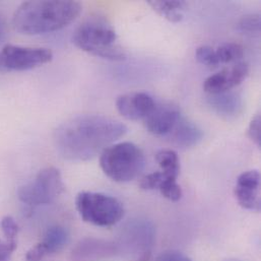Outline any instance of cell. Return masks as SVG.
<instances>
[{
    "mask_svg": "<svg viewBox=\"0 0 261 261\" xmlns=\"http://www.w3.org/2000/svg\"><path fill=\"white\" fill-rule=\"evenodd\" d=\"M127 127L102 115H81L60 124L53 134L57 152L64 159L86 162L125 135Z\"/></svg>",
    "mask_w": 261,
    "mask_h": 261,
    "instance_id": "obj_1",
    "label": "cell"
},
{
    "mask_svg": "<svg viewBox=\"0 0 261 261\" xmlns=\"http://www.w3.org/2000/svg\"><path fill=\"white\" fill-rule=\"evenodd\" d=\"M83 6L76 1L36 0L21 3L12 17L14 30L23 35H43L59 31L81 14Z\"/></svg>",
    "mask_w": 261,
    "mask_h": 261,
    "instance_id": "obj_2",
    "label": "cell"
},
{
    "mask_svg": "<svg viewBox=\"0 0 261 261\" xmlns=\"http://www.w3.org/2000/svg\"><path fill=\"white\" fill-rule=\"evenodd\" d=\"M72 43L79 49L103 59L121 61L126 58L125 51L117 44L114 27L104 16H91L82 22L72 35Z\"/></svg>",
    "mask_w": 261,
    "mask_h": 261,
    "instance_id": "obj_3",
    "label": "cell"
},
{
    "mask_svg": "<svg viewBox=\"0 0 261 261\" xmlns=\"http://www.w3.org/2000/svg\"><path fill=\"white\" fill-rule=\"evenodd\" d=\"M100 166L107 177L118 183L135 179L144 167L142 150L129 141L112 144L100 156Z\"/></svg>",
    "mask_w": 261,
    "mask_h": 261,
    "instance_id": "obj_4",
    "label": "cell"
},
{
    "mask_svg": "<svg viewBox=\"0 0 261 261\" xmlns=\"http://www.w3.org/2000/svg\"><path fill=\"white\" fill-rule=\"evenodd\" d=\"M75 207L84 222L103 228L117 225L125 214L123 204L117 198L101 192H80Z\"/></svg>",
    "mask_w": 261,
    "mask_h": 261,
    "instance_id": "obj_5",
    "label": "cell"
},
{
    "mask_svg": "<svg viewBox=\"0 0 261 261\" xmlns=\"http://www.w3.org/2000/svg\"><path fill=\"white\" fill-rule=\"evenodd\" d=\"M65 190L61 173L54 167L41 170L33 181L20 186L18 199L29 206L35 207L54 202Z\"/></svg>",
    "mask_w": 261,
    "mask_h": 261,
    "instance_id": "obj_6",
    "label": "cell"
},
{
    "mask_svg": "<svg viewBox=\"0 0 261 261\" xmlns=\"http://www.w3.org/2000/svg\"><path fill=\"white\" fill-rule=\"evenodd\" d=\"M53 53L48 48L7 44L0 49V71H25L51 62Z\"/></svg>",
    "mask_w": 261,
    "mask_h": 261,
    "instance_id": "obj_7",
    "label": "cell"
},
{
    "mask_svg": "<svg viewBox=\"0 0 261 261\" xmlns=\"http://www.w3.org/2000/svg\"><path fill=\"white\" fill-rule=\"evenodd\" d=\"M155 161L161 170L162 182L158 188L161 194L171 201H179L182 197V189L177 183L180 173V161L173 149H163L155 154Z\"/></svg>",
    "mask_w": 261,
    "mask_h": 261,
    "instance_id": "obj_8",
    "label": "cell"
},
{
    "mask_svg": "<svg viewBox=\"0 0 261 261\" xmlns=\"http://www.w3.org/2000/svg\"><path fill=\"white\" fill-rule=\"evenodd\" d=\"M249 74V66L246 62H237L232 67L208 76L203 83V90L208 95L231 91L241 85Z\"/></svg>",
    "mask_w": 261,
    "mask_h": 261,
    "instance_id": "obj_9",
    "label": "cell"
},
{
    "mask_svg": "<svg viewBox=\"0 0 261 261\" xmlns=\"http://www.w3.org/2000/svg\"><path fill=\"white\" fill-rule=\"evenodd\" d=\"M235 197L243 208L258 213L260 211V174L257 170L242 173L234 188Z\"/></svg>",
    "mask_w": 261,
    "mask_h": 261,
    "instance_id": "obj_10",
    "label": "cell"
},
{
    "mask_svg": "<svg viewBox=\"0 0 261 261\" xmlns=\"http://www.w3.org/2000/svg\"><path fill=\"white\" fill-rule=\"evenodd\" d=\"M69 242L68 231L59 225L50 227L43 239L25 254L27 261H42L47 255L60 252Z\"/></svg>",
    "mask_w": 261,
    "mask_h": 261,
    "instance_id": "obj_11",
    "label": "cell"
},
{
    "mask_svg": "<svg viewBox=\"0 0 261 261\" xmlns=\"http://www.w3.org/2000/svg\"><path fill=\"white\" fill-rule=\"evenodd\" d=\"M181 118L180 109L172 103L155 104L152 111L143 120L149 133L156 136L168 135Z\"/></svg>",
    "mask_w": 261,
    "mask_h": 261,
    "instance_id": "obj_12",
    "label": "cell"
},
{
    "mask_svg": "<svg viewBox=\"0 0 261 261\" xmlns=\"http://www.w3.org/2000/svg\"><path fill=\"white\" fill-rule=\"evenodd\" d=\"M155 106L153 99L146 93L134 92L121 95L116 100V108L124 118L137 121L144 120Z\"/></svg>",
    "mask_w": 261,
    "mask_h": 261,
    "instance_id": "obj_13",
    "label": "cell"
},
{
    "mask_svg": "<svg viewBox=\"0 0 261 261\" xmlns=\"http://www.w3.org/2000/svg\"><path fill=\"white\" fill-rule=\"evenodd\" d=\"M117 247L110 242L88 238L82 240L72 249L70 261H97L115 255Z\"/></svg>",
    "mask_w": 261,
    "mask_h": 261,
    "instance_id": "obj_14",
    "label": "cell"
},
{
    "mask_svg": "<svg viewBox=\"0 0 261 261\" xmlns=\"http://www.w3.org/2000/svg\"><path fill=\"white\" fill-rule=\"evenodd\" d=\"M207 103L214 112L226 120L235 119L243 110L241 96L232 91L208 95Z\"/></svg>",
    "mask_w": 261,
    "mask_h": 261,
    "instance_id": "obj_15",
    "label": "cell"
},
{
    "mask_svg": "<svg viewBox=\"0 0 261 261\" xmlns=\"http://www.w3.org/2000/svg\"><path fill=\"white\" fill-rule=\"evenodd\" d=\"M167 136L176 146L188 148L197 145L201 141L203 132L195 123L181 117Z\"/></svg>",
    "mask_w": 261,
    "mask_h": 261,
    "instance_id": "obj_16",
    "label": "cell"
},
{
    "mask_svg": "<svg viewBox=\"0 0 261 261\" xmlns=\"http://www.w3.org/2000/svg\"><path fill=\"white\" fill-rule=\"evenodd\" d=\"M148 5L161 16L171 22H179L183 19V10L186 7L184 1H147Z\"/></svg>",
    "mask_w": 261,
    "mask_h": 261,
    "instance_id": "obj_17",
    "label": "cell"
},
{
    "mask_svg": "<svg viewBox=\"0 0 261 261\" xmlns=\"http://www.w3.org/2000/svg\"><path fill=\"white\" fill-rule=\"evenodd\" d=\"M220 64L240 62L244 56V49L237 43H225L216 50Z\"/></svg>",
    "mask_w": 261,
    "mask_h": 261,
    "instance_id": "obj_18",
    "label": "cell"
},
{
    "mask_svg": "<svg viewBox=\"0 0 261 261\" xmlns=\"http://www.w3.org/2000/svg\"><path fill=\"white\" fill-rule=\"evenodd\" d=\"M261 20L258 13H250L242 16L237 23V30L246 36L258 37L260 35Z\"/></svg>",
    "mask_w": 261,
    "mask_h": 261,
    "instance_id": "obj_19",
    "label": "cell"
},
{
    "mask_svg": "<svg viewBox=\"0 0 261 261\" xmlns=\"http://www.w3.org/2000/svg\"><path fill=\"white\" fill-rule=\"evenodd\" d=\"M195 57L199 63H201L202 65H205L207 67L217 68L220 65L218 58H217L216 50L214 48H212L211 46L203 45V46L198 47L195 52Z\"/></svg>",
    "mask_w": 261,
    "mask_h": 261,
    "instance_id": "obj_20",
    "label": "cell"
},
{
    "mask_svg": "<svg viewBox=\"0 0 261 261\" xmlns=\"http://www.w3.org/2000/svg\"><path fill=\"white\" fill-rule=\"evenodd\" d=\"M0 227L5 236L6 240H15L18 234V225L16 224L15 220L10 216H5L0 221Z\"/></svg>",
    "mask_w": 261,
    "mask_h": 261,
    "instance_id": "obj_21",
    "label": "cell"
},
{
    "mask_svg": "<svg viewBox=\"0 0 261 261\" xmlns=\"http://www.w3.org/2000/svg\"><path fill=\"white\" fill-rule=\"evenodd\" d=\"M162 182V177L160 171L147 174L143 176L139 182V186L143 190H153L158 189Z\"/></svg>",
    "mask_w": 261,
    "mask_h": 261,
    "instance_id": "obj_22",
    "label": "cell"
},
{
    "mask_svg": "<svg viewBox=\"0 0 261 261\" xmlns=\"http://www.w3.org/2000/svg\"><path fill=\"white\" fill-rule=\"evenodd\" d=\"M247 134L249 138L258 146L260 147L261 145V117L260 114H256L248 127Z\"/></svg>",
    "mask_w": 261,
    "mask_h": 261,
    "instance_id": "obj_23",
    "label": "cell"
},
{
    "mask_svg": "<svg viewBox=\"0 0 261 261\" xmlns=\"http://www.w3.org/2000/svg\"><path fill=\"white\" fill-rule=\"evenodd\" d=\"M15 240H1L0 239V261H11V256L16 249Z\"/></svg>",
    "mask_w": 261,
    "mask_h": 261,
    "instance_id": "obj_24",
    "label": "cell"
},
{
    "mask_svg": "<svg viewBox=\"0 0 261 261\" xmlns=\"http://www.w3.org/2000/svg\"><path fill=\"white\" fill-rule=\"evenodd\" d=\"M155 261H192L188 256H186L185 254L179 252V251H166L164 253H162L160 256H158V258Z\"/></svg>",
    "mask_w": 261,
    "mask_h": 261,
    "instance_id": "obj_25",
    "label": "cell"
},
{
    "mask_svg": "<svg viewBox=\"0 0 261 261\" xmlns=\"http://www.w3.org/2000/svg\"><path fill=\"white\" fill-rule=\"evenodd\" d=\"M6 34V23L4 18L0 15V42L4 39Z\"/></svg>",
    "mask_w": 261,
    "mask_h": 261,
    "instance_id": "obj_26",
    "label": "cell"
}]
</instances>
